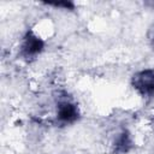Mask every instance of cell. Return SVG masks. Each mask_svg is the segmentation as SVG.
I'll return each instance as SVG.
<instances>
[{
  "mask_svg": "<svg viewBox=\"0 0 154 154\" xmlns=\"http://www.w3.org/2000/svg\"><path fill=\"white\" fill-rule=\"evenodd\" d=\"M46 41L32 28H28L18 43V58L26 64L36 61L46 51Z\"/></svg>",
  "mask_w": 154,
  "mask_h": 154,
  "instance_id": "6da1fadb",
  "label": "cell"
},
{
  "mask_svg": "<svg viewBox=\"0 0 154 154\" xmlns=\"http://www.w3.org/2000/svg\"><path fill=\"white\" fill-rule=\"evenodd\" d=\"M82 118V112L78 103L66 94L58 96L54 109V124L59 128L75 125Z\"/></svg>",
  "mask_w": 154,
  "mask_h": 154,
  "instance_id": "7a4b0ae2",
  "label": "cell"
},
{
  "mask_svg": "<svg viewBox=\"0 0 154 154\" xmlns=\"http://www.w3.org/2000/svg\"><path fill=\"white\" fill-rule=\"evenodd\" d=\"M132 90L143 100H154V67H143L134 72L130 77Z\"/></svg>",
  "mask_w": 154,
  "mask_h": 154,
  "instance_id": "3957f363",
  "label": "cell"
},
{
  "mask_svg": "<svg viewBox=\"0 0 154 154\" xmlns=\"http://www.w3.org/2000/svg\"><path fill=\"white\" fill-rule=\"evenodd\" d=\"M135 138L128 128H122L111 141V154H129L135 148Z\"/></svg>",
  "mask_w": 154,
  "mask_h": 154,
  "instance_id": "277c9868",
  "label": "cell"
},
{
  "mask_svg": "<svg viewBox=\"0 0 154 154\" xmlns=\"http://www.w3.org/2000/svg\"><path fill=\"white\" fill-rule=\"evenodd\" d=\"M43 5L48 7H54L58 10H64V11H75L76 10V4L71 0H59V1H46L42 2Z\"/></svg>",
  "mask_w": 154,
  "mask_h": 154,
  "instance_id": "5b68a950",
  "label": "cell"
},
{
  "mask_svg": "<svg viewBox=\"0 0 154 154\" xmlns=\"http://www.w3.org/2000/svg\"><path fill=\"white\" fill-rule=\"evenodd\" d=\"M152 124H153V129H154V109H153V114H152Z\"/></svg>",
  "mask_w": 154,
  "mask_h": 154,
  "instance_id": "8992f818",
  "label": "cell"
}]
</instances>
